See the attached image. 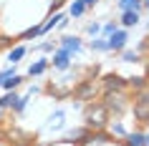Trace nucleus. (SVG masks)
Segmentation results:
<instances>
[{"mask_svg": "<svg viewBox=\"0 0 149 146\" xmlns=\"http://www.w3.org/2000/svg\"><path fill=\"white\" fill-rule=\"evenodd\" d=\"M106 116H109V111H106L104 103H91L86 108V129L88 131H101L106 126Z\"/></svg>", "mask_w": 149, "mask_h": 146, "instance_id": "obj_1", "label": "nucleus"}, {"mask_svg": "<svg viewBox=\"0 0 149 146\" xmlns=\"http://www.w3.org/2000/svg\"><path fill=\"white\" fill-rule=\"evenodd\" d=\"M104 106H106V111H114V113H121L126 108V103H124V96L119 91H111V93H106V101H104Z\"/></svg>", "mask_w": 149, "mask_h": 146, "instance_id": "obj_2", "label": "nucleus"}, {"mask_svg": "<svg viewBox=\"0 0 149 146\" xmlns=\"http://www.w3.org/2000/svg\"><path fill=\"white\" fill-rule=\"evenodd\" d=\"M126 40H129V33H126L124 28H119L116 33H111L109 38H106V43H109V51H124Z\"/></svg>", "mask_w": 149, "mask_h": 146, "instance_id": "obj_3", "label": "nucleus"}, {"mask_svg": "<svg viewBox=\"0 0 149 146\" xmlns=\"http://www.w3.org/2000/svg\"><path fill=\"white\" fill-rule=\"evenodd\" d=\"M73 96L79 101H88V98H94L96 96V83L94 81H86V83H81L76 91H73Z\"/></svg>", "mask_w": 149, "mask_h": 146, "instance_id": "obj_4", "label": "nucleus"}, {"mask_svg": "<svg viewBox=\"0 0 149 146\" xmlns=\"http://www.w3.org/2000/svg\"><path fill=\"white\" fill-rule=\"evenodd\" d=\"M53 68L56 71H68L71 68V53H68V51H63V48H61V51H56V53H53Z\"/></svg>", "mask_w": 149, "mask_h": 146, "instance_id": "obj_5", "label": "nucleus"}, {"mask_svg": "<svg viewBox=\"0 0 149 146\" xmlns=\"http://www.w3.org/2000/svg\"><path fill=\"white\" fill-rule=\"evenodd\" d=\"M124 86H126V81H124L121 76H114V73H111V76L104 78V91H106V93H111V91H121Z\"/></svg>", "mask_w": 149, "mask_h": 146, "instance_id": "obj_6", "label": "nucleus"}, {"mask_svg": "<svg viewBox=\"0 0 149 146\" xmlns=\"http://www.w3.org/2000/svg\"><path fill=\"white\" fill-rule=\"evenodd\" d=\"M61 48L68 51V53H79L81 51V38H76V35H63L61 38Z\"/></svg>", "mask_w": 149, "mask_h": 146, "instance_id": "obj_7", "label": "nucleus"}, {"mask_svg": "<svg viewBox=\"0 0 149 146\" xmlns=\"http://www.w3.org/2000/svg\"><path fill=\"white\" fill-rule=\"evenodd\" d=\"M136 23H139V10H124L121 13V25L124 28H132Z\"/></svg>", "mask_w": 149, "mask_h": 146, "instance_id": "obj_8", "label": "nucleus"}, {"mask_svg": "<svg viewBox=\"0 0 149 146\" xmlns=\"http://www.w3.org/2000/svg\"><path fill=\"white\" fill-rule=\"evenodd\" d=\"M126 146H149L147 134H129L126 136Z\"/></svg>", "mask_w": 149, "mask_h": 146, "instance_id": "obj_9", "label": "nucleus"}, {"mask_svg": "<svg viewBox=\"0 0 149 146\" xmlns=\"http://www.w3.org/2000/svg\"><path fill=\"white\" fill-rule=\"evenodd\" d=\"M144 8V0H119V10H141Z\"/></svg>", "mask_w": 149, "mask_h": 146, "instance_id": "obj_10", "label": "nucleus"}, {"mask_svg": "<svg viewBox=\"0 0 149 146\" xmlns=\"http://www.w3.org/2000/svg\"><path fill=\"white\" fill-rule=\"evenodd\" d=\"M86 8H88V5L84 3V0H73V3H71V8H68V13H71L73 18H81L84 13H86Z\"/></svg>", "mask_w": 149, "mask_h": 146, "instance_id": "obj_11", "label": "nucleus"}, {"mask_svg": "<svg viewBox=\"0 0 149 146\" xmlns=\"http://www.w3.org/2000/svg\"><path fill=\"white\" fill-rule=\"evenodd\" d=\"M46 68H48V61L40 58V61H36L31 68H28V76H40V73H46Z\"/></svg>", "mask_w": 149, "mask_h": 146, "instance_id": "obj_12", "label": "nucleus"}, {"mask_svg": "<svg viewBox=\"0 0 149 146\" xmlns=\"http://www.w3.org/2000/svg\"><path fill=\"white\" fill-rule=\"evenodd\" d=\"M18 98H20V96H18V93L8 91V93H5V96H3V98H0V108H13V103H15Z\"/></svg>", "mask_w": 149, "mask_h": 146, "instance_id": "obj_13", "label": "nucleus"}, {"mask_svg": "<svg viewBox=\"0 0 149 146\" xmlns=\"http://www.w3.org/2000/svg\"><path fill=\"white\" fill-rule=\"evenodd\" d=\"M23 55H25V46H15V48H13V51L8 53V61L13 63V66H15V63L20 61V58H23Z\"/></svg>", "mask_w": 149, "mask_h": 146, "instance_id": "obj_14", "label": "nucleus"}, {"mask_svg": "<svg viewBox=\"0 0 149 146\" xmlns=\"http://www.w3.org/2000/svg\"><path fill=\"white\" fill-rule=\"evenodd\" d=\"M23 83V76H10V78H5V83H3V88H5V91H13V88H18V86Z\"/></svg>", "mask_w": 149, "mask_h": 146, "instance_id": "obj_15", "label": "nucleus"}, {"mask_svg": "<svg viewBox=\"0 0 149 146\" xmlns=\"http://www.w3.org/2000/svg\"><path fill=\"white\" fill-rule=\"evenodd\" d=\"M63 116H66L63 111H56V113L51 116V123H48V129H61V126H63Z\"/></svg>", "mask_w": 149, "mask_h": 146, "instance_id": "obj_16", "label": "nucleus"}, {"mask_svg": "<svg viewBox=\"0 0 149 146\" xmlns=\"http://www.w3.org/2000/svg\"><path fill=\"white\" fill-rule=\"evenodd\" d=\"M91 48L94 51H109V43H106V38H94L91 40Z\"/></svg>", "mask_w": 149, "mask_h": 146, "instance_id": "obj_17", "label": "nucleus"}, {"mask_svg": "<svg viewBox=\"0 0 149 146\" xmlns=\"http://www.w3.org/2000/svg\"><path fill=\"white\" fill-rule=\"evenodd\" d=\"M43 33V25H33V28H28V30L20 35V38H36V35H40Z\"/></svg>", "mask_w": 149, "mask_h": 146, "instance_id": "obj_18", "label": "nucleus"}, {"mask_svg": "<svg viewBox=\"0 0 149 146\" xmlns=\"http://www.w3.org/2000/svg\"><path fill=\"white\" fill-rule=\"evenodd\" d=\"M121 61H124V63H136V61H139V53H134V51H124V53H121Z\"/></svg>", "mask_w": 149, "mask_h": 146, "instance_id": "obj_19", "label": "nucleus"}, {"mask_svg": "<svg viewBox=\"0 0 149 146\" xmlns=\"http://www.w3.org/2000/svg\"><path fill=\"white\" fill-rule=\"evenodd\" d=\"M116 30H119V25L114 23V20H111V23H106V25H104V28H101V33H104V35H106V38H109L111 33H116Z\"/></svg>", "mask_w": 149, "mask_h": 146, "instance_id": "obj_20", "label": "nucleus"}, {"mask_svg": "<svg viewBox=\"0 0 149 146\" xmlns=\"http://www.w3.org/2000/svg\"><path fill=\"white\" fill-rule=\"evenodd\" d=\"M111 134H116V136H129V134L124 131V126H121V123H116V126H111Z\"/></svg>", "mask_w": 149, "mask_h": 146, "instance_id": "obj_21", "label": "nucleus"}, {"mask_svg": "<svg viewBox=\"0 0 149 146\" xmlns=\"http://www.w3.org/2000/svg\"><path fill=\"white\" fill-rule=\"evenodd\" d=\"M139 101H141V103H149V88H147V86L141 88V93H139Z\"/></svg>", "mask_w": 149, "mask_h": 146, "instance_id": "obj_22", "label": "nucleus"}, {"mask_svg": "<svg viewBox=\"0 0 149 146\" xmlns=\"http://www.w3.org/2000/svg\"><path fill=\"white\" fill-rule=\"evenodd\" d=\"M88 33H91V35L101 33V25H99V23H91V25H88Z\"/></svg>", "mask_w": 149, "mask_h": 146, "instance_id": "obj_23", "label": "nucleus"}, {"mask_svg": "<svg viewBox=\"0 0 149 146\" xmlns=\"http://www.w3.org/2000/svg\"><path fill=\"white\" fill-rule=\"evenodd\" d=\"M84 3H86L88 8H94V5H96V3H99V0H84Z\"/></svg>", "mask_w": 149, "mask_h": 146, "instance_id": "obj_24", "label": "nucleus"}, {"mask_svg": "<svg viewBox=\"0 0 149 146\" xmlns=\"http://www.w3.org/2000/svg\"><path fill=\"white\" fill-rule=\"evenodd\" d=\"M144 8H149V0H144Z\"/></svg>", "mask_w": 149, "mask_h": 146, "instance_id": "obj_25", "label": "nucleus"}, {"mask_svg": "<svg viewBox=\"0 0 149 146\" xmlns=\"http://www.w3.org/2000/svg\"><path fill=\"white\" fill-rule=\"evenodd\" d=\"M0 118H3V108H0Z\"/></svg>", "mask_w": 149, "mask_h": 146, "instance_id": "obj_26", "label": "nucleus"}]
</instances>
